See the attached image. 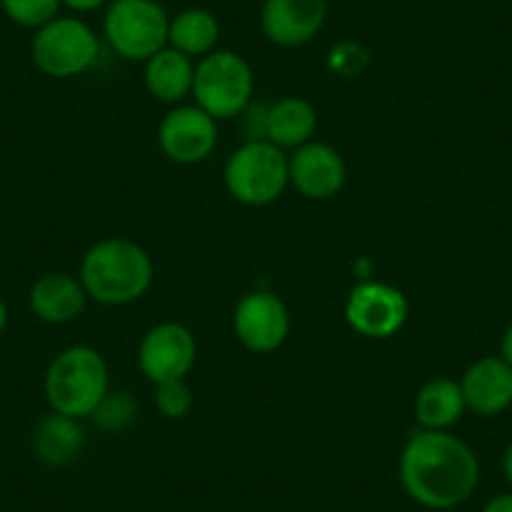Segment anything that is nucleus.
<instances>
[{
    "label": "nucleus",
    "instance_id": "f257e3e1",
    "mask_svg": "<svg viewBox=\"0 0 512 512\" xmlns=\"http://www.w3.org/2000/svg\"><path fill=\"white\" fill-rule=\"evenodd\" d=\"M397 472L407 495L430 510L465 505L480 485L475 450L450 430L415 432L402 447Z\"/></svg>",
    "mask_w": 512,
    "mask_h": 512
},
{
    "label": "nucleus",
    "instance_id": "f03ea898",
    "mask_svg": "<svg viewBox=\"0 0 512 512\" xmlns=\"http://www.w3.org/2000/svg\"><path fill=\"white\" fill-rule=\"evenodd\" d=\"M88 299L103 307H126L154 284V262L141 244L123 236L101 239L86 251L78 272Z\"/></svg>",
    "mask_w": 512,
    "mask_h": 512
},
{
    "label": "nucleus",
    "instance_id": "7ed1b4c3",
    "mask_svg": "<svg viewBox=\"0 0 512 512\" xmlns=\"http://www.w3.org/2000/svg\"><path fill=\"white\" fill-rule=\"evenodd\" d=\"M46 400L58 415L83 420L98 410L111 392L108 364L98 349L73 344L51 359L43 379Z\"/></svg>",
    "mask_w": 512,
    "mask_h": 512
},
{
    "label": "nucleus",
    "instance_id": "20e7f679",
    "mask_svg": "<svg viewBox=\"0 0 512 512\" xmlns=\"http://www.w3.org/2000/svg\"><path fill=\"white\" fill-rule=\"evenodd\" d=\"M224 184L239 204H274L289 186V156L267 139L246 141L226 159Z\"/></svg>",
    "mask_w": 512,
    "mask_h": 512
},
{
    "label": "nucleus",
    "instance_id": "39448f33",
    "mask_svg": "<svg viewBox=\"0 0 512 512\" xmlns=\"http://www.w3.org/2000/svg\"><path fill=\"white\" fill-rule=\"evenodd\" d=\"M191 96L214 121H231L251 106L254 71L241 53L216 48L196 63Z\"/></svg>",
    "mask_w": 512,
    "mask_h": 512
},
{
    "label": "nucleus",
    "instance_id": "423d86ee",
    "mask_svg": "<svg viewBox=\"0 0 512 512\" xmlns=\"http://www.w3.org/2000/svg\"><path fill=\"white\" fill-rule=\"evenodd\" d=\"M169 23V13L156 0H111L103 36L121 58L146 63L169 46Z\"/></svg>",
    "mask_w": 512,
    "mask_h": 512
},
{
    "label": "nucleus",
    "instance_id": "0eeeda50",
    "mask_svg": "<svg viewBox=\"0 0 512 512\" xmlns=\"http://www.w3.org/2000/svg\"><path fill=\"white\" fill-rule=\"evenodd\" d=\"M101 53L93 28L81 18L58 16L33 33L31 58L41 73L51 78H76L91 71Z\"/></svg>",
    "mask_w": 512,
    "mask_h": 512
},
{
    "label": "nucleus",
    "instance_id": "6e6552de",
    "mask_svg": "<svg viewBox=\"0 0 512 512\" xmlns=\"http://www.w3.org/2000/svg\"><path fill=\"white\" fill-rule=\"evenodd\" d=\"M410 317V302L405 292L387 282H359L349 292L344 304V319L357 332L367 339H390L405 327Z\"/></svg>",
    "mask_w": 512,
    "mask_h": 512
},
{
    "label": "nucleus",
    "instance_id": "1a4fd4ad",
    "mask_svg": "<svg viewBox=\"0 0 512 512\" xmlns=\"http://www.w3.org/2000/svg\"><path fill=\"white\" fill-rule=\"evenodd\" d=\"M159 149L174 164L196 166L204 164L219 144V121L204 108L176 106L159 123Z\"/></svg>",
    "mask_w": 512,
    "mask_h": 512
},
{
    "label": "nucleus",
    "instance_id": "9d476101",
    "mask_svg": "<svg viewBox=\"0 0 512 512\" xmlns=\"http://www.w3.org/2000/svg\"><path fill=\"white\" fill-rule=\"evenodd\" d=\"M234 332L249 352H277L292 332L287 304L279 294L264 289L244 294L234 307Z\"/></svg>",
    "mask_w": 512,
    "mask_h": 512
},
{
    "label": "nucleus",
    "instance_id": "9b49d317",
    "mask_svg": "<svg viewBox=\"0 0 512 512\" xmlns=\"http://www.w3.org/2000/svg\"><path fill=\"white\" fill-rule=\"evenodd\" d=\"M196 337L179 322H161L144 334L139 344V369L149 382L186 379L196 364Z\"/></svg>",
    "mask_w": 512,
    "mask_h": 512
},
{
    "label": "nucleus",
    "instance_id": "f8f14e48",
    "mask_svg": "<svg viewBox=\"0 0 512 512\" xmlns=\"http://www.w3.org/2000/svg\"><path fill=\"white\" fill-rule=\"evenodd\" d=\"M289 184L309 201H329L347 184V164L334 146L309 141L289 154Z\"/></svg>",
    "mask_w": 512,
    "mask_h": 512
},
{
    "label": "nucleus",
    "instance_id": "ddd939ff",
    "mask_svg": "<svg viewBox=\"0 0 512 512\" xmlns=\"http://www.w3.org/2000/svg\"><path fill=\"white\" fill-rule=\"evenodd\" d=\"M262 33L279 48H302L322 33L327 0H264Z\"/></svg>",
    "mask_w": 512,
    "mask_h": 512
},
{
    "label": "nucleus",
    "instance_id": "4468645a",
    "mask_svg": "<svg viewBox=\"0 0 512 512\" xmlns=\"http://www.w3.org/2000/svg\"><path fill=\"white\" fill-rule=\"evenodd\" d=\"M467 412L477 417H497L512 407V367L500 357H480L460 377Z\"/></svg>",
    "mask_w": 512,
    "mask_h": 512
},
{
    "label": "nucleus",
    "instance_id": "2eb2a0df",
    "mask_svg": "<svg viewBox=\"0 0 512 512\" xmlns=\"http://www.w3.org/2000/svg\"><path fill=\"white\" fill-rule=\"evenodd\" d=\"M28 304L41 322L61 327L81 317L88 304V294L81 279L63 272H48L33 282Z\"/></svg>",
    "mask_w": 512,
    "mask_h": 512
},
{
    "label": "nucleus",
    "instance_id": "dca6fc26",
    "mask_svg": "<svg viewBox=\"0 0 512 512\" xmlns=\"http://www.w3.org/2000/svg\"><path fill=\"white\" fill-rule=\"evenodd\" d=\"M317 108L299 96H284L277 103L267 106V121H264V139L272 141L282 151L299 149V146L314 141L317 134Z\"/></svg>",
    "mask_w": 512,
    "mask_h": 512
},
{
    "label": "nucleus",
    "instance_id": "f3484780",
    "mask_svg": "<svg viewBox=\"0 0 512 512\" xmlns=\"http://www.w3.org/2000/svg\"><path fill=\"white\" fill-rule=\"evenodd\" d=\"M194 73V58L166 46L144 63V86L156 101L181 103L186 96H191Z\"/></svg>",
    "mask_w": 512,
    "mask_h": 512
},
{
    "label": "nucleus",
    "instance_id": "a211bd4d",
    "mask_svg": "<svg viewBox=\"0 0 512 512\" xmlns=\"http://www.w3.org/2000/svg\"><path fill=\"white\" fill-rule=\"evenodd\" d=\"M467 412L460 379L435 377L415 397V420L420 430H452Z\"/></svg>",
    "mask_w": 512,
    "mask_h": 512
},
{
    "label": "nucleus",
    "instance_id": "6ab92c4d",
    "mask_svg": "<svg viewBox=\"0 0 512 512\" xmlns=\"http://www.w3.org/2000/svg\"><path fill=\"white\" fill-rule=\"evenodd\" d=\"M83 445H86V432H83L81 420L58 415V412L43 417L33 432V450L38 460L51 467L71 465L83 452Z\"/></svg>",
    "mask_w": 512,
    "mask_h": 512
},
{
    "label": "nucleus",
    "instance_id": "aec40b11",
    "mask_svg": "<svg viewBox=\"0 0 512 512\" xmlns=\"http://www.w3.org/2000/svg\"><path fill=\"white\" fill-rule=\"evenodd\" d=\"M221 26L206 8H186L169 23V46L189 58H204L216 51Z\"/></svg>",
    "mask_w": 512,
    "mask_h": 512
},
{
    "label": "nucleus",
    "instance_id": "412c9836",
    "mask_svg": "<svg viewBox=\"0 0 512 512\" xmlns=\"http://www.w3.org/2000/svg\"><path fill=\"white\" fill-rule=\"evenodd\" d=\"M0 8L6 13L8 21H13L21 28L38 31L53 18L61 16V0H0Z\"/></svg>",
    "mask_w": 512,
    "mask_h": 512
},
{
    "label": "nucleus",
    "instance_id": "4be33fe9",
    "mask_svg": "<svg viewBox=\"0 0 512 512\" xmlns=\"http://www.w3.org/2000/svg\"><path fill=\"white\" fill-rule=\"evenodd\" d=\"M156 410L166 417V420H184L191 410H194V392L186 384V379H174V382L156 384Z\"/></svg>",
    "mask_w": 512,
    "mask_h": 512
},
{
    "label": "nucleus",
    "instance_id": "5701e85b",
    "mask_svg": "<svg viewBox=\"0 0 512 512\" xmlns=\"http://www.w3.org/2000/svg\"><path fill=\"white\" fill-rule=\"evenodd\" d=\"M136 417V402L131 400L128 392H108L106 400L98 405L91 420L96 422L101 430H121V427L131 425Z\"/></svg>",
    "mask_w": 512,
    "mask_h": 512
},
{
    "label": "nucleus",
    "instance_id": "b1692460",
    "mask_svg": "<svg viewBox=\"0 0 512 512\" xmlns=\"http://www.w3.org/2000/svg\"><path fill=\"white\" fill-rule=\"evenodd\" d=\"M369 66V51L354 41H342L329 51V68L339 76H359Z\"/></svg>",
    "mask_w": 512,
    "mask_h": 512
},
{
    "label": "nucleus",
    "instance_id": "393cba45",
    "mask_svg": "<svg viewBox=\"0 0 512 512\" xmlns=\"http://www.w3.org/2000/svg\"><path fill=\"white\" fill-rule=\"evenodd\" d=\"M482 512H512V492H502V495L490 497L482 507Z\"/></svg>",
    "mask_w": 512,
    "mask_h": 512
},
{
    "label": "nucleus",
    "instance_id": "a878e982",
    "mask_svg": "<svg viewBox=\"0 0 512 512\" xmlns=\"http://www.w3.org/2000/svg\"><path fill=\"white\" fill-rule=\"evenodd\" d=\"M61 3L76 13H91V11H98L101 6H106L108 0H61Z\"/></svg>",
    "mask_w": 512,
    "mask_h": 512
},
{
    "label": "nucleus",
    "instance_id": "bb28decb",
    "mask_svg": "<svg viewBox=\"0 0 512 512\" xmlns=\"http://www.w3.org/2000/svg\"><path fill=\"white\" fill-rule=\"evenodd\" d=\"M500 357L505 359L507 364L512 367V322L507 324L505 334H502V342H500Z\"/></svg>",
    "mask_w": 512,
    "mask_h": 512
},
{
    "label": "nucleus",
    "instance_id": "cd10ccee",
    "mask_svg": "<svg viewBox=\"0 0 512 512\" xmlns=\"http://www.w3.org/2000/svg\"><path fill=\"white\" fill-rule=\"evenodd\" d=\"M502 472H505V480L512 485V442L507 445L505 455H502Z\"/></svg>",
    "mask_w": 512,
    "mask_h": 512
},
{
    "label": "nucleus",
    "instance_id": "c85d7f7f",
    "mask_svg": "<svg viewBox=\"0 0 512 512\" xmlns=\"http://www.w3.org/2000/svg\"><path fill=\"white\" fill-rule=\"evenodd\" d=\"M6 327H8V307L6 302H3V297H0V334L6 332Z\"/></svg>",
    "mask_w": 512,
    "mask_h": 512
}]
</instances>
